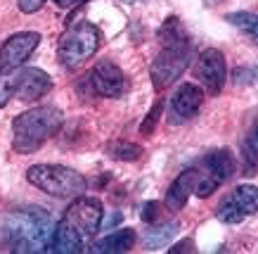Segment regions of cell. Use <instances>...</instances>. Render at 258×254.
I'll list each match as a JSON object with an SVG mask.
<instances>
[{
	"instance_id": "obj_1",
	"label": "cell",
	"mask_w": 258,
	"mask_h": 254,
	"mask_svg": "<svg viewBox=\"0 0 258 254\" xmlns=\"http://www.w3.org/2000/svg\"><path fill=\"white\" fill-rule=\"evenodd\" d=\"M104 209L97 197H74L62 219L55 223L52 238L47 245V252L57 254H81L86 249V242L100 230Z\"/></svg>"
},
{
	"instance_id": "obj_2",
	"label": "cell",
	"mask_w": 258,
	"mask_h": 254,
	"mask_svg": "<svg viewBox=\"0 0 258 254\" xmlns=\"http://www.w3.org/2000/svg\"><path fill=\"white\" fill-rule=\"evenodd\" d=\"M55 221L43 207L17 209L0 226V245L8 252H47Z\"/></svg>"
},
{
	"instance_id": "obj_3",
	"label": "cell",
	"mask_w": 258,
	"mask_h": 254,
	"mask_svg": "<svg viewBox=\"0 0 258 254\" xmlns=\"http://www.w3.org/2000/svg\"><path fill=\"white\" fill-rule=\"evenodd\" d=\"M161 50L152 62V83L157 90H164L182 76L192 60V40L178 17H168L157 33Z\"/></svg>"
},
{
	"instance_id": "obj_4",
	"label": "cell",
	"mask_w": 258,
	"mask_h": 254,
	"mask_svg": "<svg viewBox=\"0 0 258 254\" xmlns=\"http://www.w3.org/2000/svg\"><path fill=\"white\" fill-rule=\"evenodd\" d=\"M62 126V112L55 105H40L36 110L19 114L12 121V147L19 155H33Z\"/></svg>"
},
{
	"instance_id": "obj_5",
	"label": "cell",
	"mask_w": 258,
	"mask_h": 254,
	"mask_svg": "<svg viewBox=\"0 0 258 254\" xmlns=\"http://www.w3.org/2000/svg\"><path fill=\"white\" fill-rule=\"evenodd\" d=\"M26 181L52 197H79L88 188V178L62 164H33L26 171Z\"/></svg>"
},
{
	"instance_id": "obj_6",
	"label": "cell",
	"mask_w": 258,
	"mask_h": 254,
	"mask_svg": "<svg viewBox=\"0 0 258 254\" xmlns=\"http://www.w3.org/2000/svg\"><path fill=\"white\" fill-rule=\"evenodd\" d=\"M50 90H52V79L43 69L17 67L10 72H0V107H5L12 97L31 103L47 95Z\"/></svg>"
},
{
	"instance_id": "obj_7",
	"label": "cell",
	"mask_w": 258,
	"mask_h": 254,
	"mask_svg": "<svg viewBox=\"0 0 258 254\" xmlns=\"http://www.w3.org/2000/svg\"><path fill=\"white\" fill-rule=\"evenodd\" d=\"M102 43V33L100 29L90 22H79V24H71L67 29V33L59 40V62H62L64 69L69 72H76L79 67L90 60V57L100 50Z\"/></svg>"
},
{
	"instance_id": "obj_8",
	"label": "cell",
	"mask_w": 258,
	"mask_h": 254,
	"mask_svg": "<svg viewBox=\"0 0 258 254\" xmlns=\"http://www.w3.org/2000/svg\"><path fill=\"white\" fill-rule=\"evenodd\" d=\"M197 181H195V195L197 197H209L218 185L230 181L237 171L235 157L227 150H211L206 152V157L197 164Z\"/></svg>"
},
{
	"instance_id": "obj_9",
	"label": "cell",
	"mask_w": 258,
	"mask_h": 254,
	"mask_svg": "<svg viewBox=\"0 0 258 254\" xmlns=\"http://www.w3.org/2000/svg\"><path fill=\"white\" fill-rule=\"evenodd\" d=\"M258 212V188L256 185H237L235 190H230L225 197L220 199L216 216L223 223H242Z\"/></svg>"
},
{
	"instance_id": "obj_10",
	"label": "cell",
	"mask_w": 258,
	"mask_h": 254,
	"mask_svg": "<svg viewBox=\"0 0 258 254\" xmlns=\"http://www.w3.org/2000/svg\"><path fill=\"white\" fill-rule=\"evenodd\" d=\"M195 76L206 88L209 95H220L227 79L225 55L216 48H206L204 53H199V57L195 60Z\"/></svg>"
},
{
	"instance_id": "obj_11",
	"label": "cell",
	"mask_w": 258,
	"mask_h": 254,
	"mask_svg": "<svg viewBox=\"0 0 258 254\" xmlns=\"http://www.w3.org/2000/svg\"><path fill=\"white\" fill-rule=\"evenodd\" d=\"M86 83L90 88V95L116 100V97H123L128 93V79L114 62H100L86 76Z\"/></svg>"
},
{
	"instance_id": "obj_12",
	"label": "cell",
	"mask_w": 258,
	"mask_h": 254,
	"mask_svg": "<svg viewBox=\"0 0 258 254\" xmlns=\"http://www.w3.org/2000/svg\"><path fill=\"white\" fill-rule=\"evenodd\" d=\"M40 45V33L36 31H22L10 36L3 48H0V72H10L17 67H24V62L36 53Z\"/></svg>"
},
{
	"instance_id": "obj_13",
	"label": "cell",
	"mask_w": 258,
	"mask_h": 254,
	"mask_svg": "<svg viewBox=\"0 0 258 254\" xmlns=\"http://www.w3.org/2000/svg\"><path fill=\"white\" fill-rule=\"evenodd\" d=\"M204 90L195 83H180L178 90L171 95V124H185L195 119L202 110Z\"/></svg>"
},
{
	"instance_id": "obj_14",
	"label": "cell",
	"mask_w": 258,
	"mask_h": 254,
	"mask_svg": "<svg viewBox=\"0 0 258 254\" xmlns=\"http://www.w3.org/2000/svg\"><path fill=\"white\" fill-rule=\"evenodd\" d=\"M195 181H197V169L189 167L171 183V188L166 190V209L168 212H180L187 205L189 195L195 192Z\"/></svg>"
},
{
	"instance_id": "obj_15",
	"label": "cell",
	"mask_w": 258,
	"mask_h": 254,
	"mask_svg": "<svg viewBox=\"0 0 258 254\" xmlns=\"http://www.w3.org/2000/svg\"><path fill=\"white\" fill-rule=\"evenodd\" d=\"M135 240H138V235H135L133 228H118L114 233H109V235H104L102 240H97V242H93L88 249L95 254H121V252H131Z\"/></svg>"
},
{
	"instance_id": "obj_16",
	"label": "cell",
	"mask_w": 258,
	"mask_h": 254,
	"mask_svg": "<svg viewBox=\"0 0 258 254\" xmlns=\"http://www.w3.org/2000/svg\"><path fill=\"white\" fill-rule=\"evenodd\" d=\"M242 167L244 176H256L258 174V119L249 126V131L242 138Z\"/></svg>"
},
{
	"instance_id": "obj_17",
	"label": "cell",
	"mask_w": 258,
	"mask_h": 254,
	"mask_svg": "<svg viewBox=\"0 0 258 254\" xmlns=\"http://www.w3.org/2000/svg\"><path fill=\"white\" fill-rule=\"evenodd\" d=\"M175 233H178V223L175 221L149 223V228L145 230V245H147V249H159V247H164Z\"/></svg>"
},
{
	"instance_id": "obj_18",
	"label": "cell",
	"mask_w": 258,
	"mask_h": 254,
	"mask_svg": "<svg viewBox=\"0 0 258 254\" xmlns=\"http://www.w3.org/2000/svg\"><path fill=\"white\" fill-rule=\"evenodd\" d=\"M225 19L235 26V29H239L244 36H249L253 45H258V15L256 12H244V10H239V12H230Z\"/></svg>"
},
{
	"instance_id": "obj_19",
	"label": "cell",
	"mask_w": 258,
	"mask_h": 254,
	"mask_svg": "<svg viewBox=\"0 0 258 254\" xmlns=\"http://www.w3.org/2000/svg\"><path fill=\"white\" fill-rule=\"evenodd\" d=\"M142 145L138 143H128V140H114V143L107 145V155L111 159H118V162H138L142 157Z\"/></svg>"
},
{
	"instance_id": "obj_20",
	"label": "cell",
	"mask_w": 258,
	"mask_h": 254,
	"mask_svg": "<svg viewBox=\"0 0 258 254\" xmlns=\"http://www.w3.org/2000/svg\"><path fill=\"white\" fill-rule=\"evenodd\" d=\"M164 107H166V103H164V100H159V103L147 112V117L142 119V124H140V133L145 135V138H149V135L157 131V124H159V119H161V112H164Z\"/></svg>"
},
{
	"instance_id": "obj_21",
	"label": "cell",
	"mask_w": 258,
	"mask_h": 254,
	"mask_svg": "<svg viewBox=\"0 0 258 254\" xmlns=\"http://www.w3.org/2000/svg\"><path fill=\"white\" fill-rule=\"evenodd\" d=\"M161 216H164V209H161V205L159 202H145L140 209V219L145 223H159L161 221Z\"/></svg>"
},
{
	"instance_id": "obj_22",
	"label": "cell",
	"mask_w": 258,
	"mask_h": 254,
	"mask_svg": "<svg viewBox=\"0 0 258 254\" xmlns=\"http://www.w3.org/2000/svg\"><path fill=\"white\" fill-rule=\"evenodd\" d=\"M17 5H19L24 15H33V12H38L45 5V0H17Z\"/></svg>"
},
{
	"instance_id": "obj_23",
	"label": "cell",
	"mask_w": 258,
	"mask_h": 254,
	"mask_svg": "<svg viewBox=\"0 0 258 254\" xmlns=\"http://www.w3.org/2000/svg\"><path fill=\"white\" fill-rule=\"evenodd\" d=\"M168 252L171 254H180V252H195V242L192 240H182V242H178L175 247H168Z\"/></svg>"
},
{
	"instance_id": "obj_24",
	"label": "cell",
	"mask_w": 258,
	"mask_h": 254,
	"mask_svg": "<svg viewBox=\"0 0 258 254\" xmlns=\"http://www.w3.org/2000/svg\"><path fill=\"white\" fill-rule=\"evenodd\" d=\"M121 219H123V214H121V212H114L111 216H107V221H102L100 228H111V226H116V223H121Z\"/></svg>"
},
{
	"instance_id": "obj_25",
	"label": "cell",
	"mask_w": 258,
	"mask_h": 254,
	"mask_svg": "<svg viewBox=\"0 0 258 254\" xmlns=\"http://www.w3.org/2000/svg\"><path fill=\"white\" fill-rule=\"evenodd\" d=\"M79 3H86V0H55L57 8H74V5H79Z\"/></svg>"
},
{
	"instance_id": "obj_26",
	"label": "cell",
	"mask_w": 258,
	"mask_h": 254,
	"mask_svg": "<svg viewBox=\"0 0 258 254\" xmlns=\"http://www.w3.org/2000/svg\"><path fill=\"white\" fill-rule=\"evenodd\" d=\"M220 0H204V5H218Z\"/></svg>"
},
{
	"instance_id": "obj_27",
	"label": "cell",
	"mask_w": 258,
	"mask_h": 254,
	"mask_svg": "<svg viewBox=\"0 0 258 254\" xmlns=\"http://www.w3.org/2000/svg\"><path fill=\"white\" fill-rule=\"evenodd\" d=\"M123 3H138V0H123Z\"/></svg>"
}]
</instances>
